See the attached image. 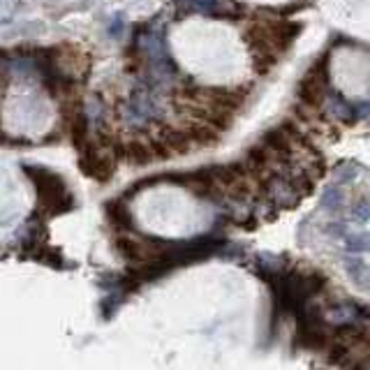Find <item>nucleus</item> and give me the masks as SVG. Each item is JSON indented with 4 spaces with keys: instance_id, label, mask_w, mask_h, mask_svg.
I'll list each match as a JSON object with an SVG mask.
<instances>
[{
    "instance_id": "f257e3e1",
    "label": "nucleus",
    "mask_w": 370,
    "mask_h": 370,
    "mask_svg": "<svg viewBox=\"0 0 370 370\" xmlns=\"http://www.w3.org/2000/svg\"><path fill=\"white\" fill-rule=\"evenodd\" d=\"M21 169H24V174L35 185L40 215H47V217L63 215V213H70L77 206L75 194L68 190V183L63 180L61 174L47 169L42 164H21Z\"/></svg>"
},
{
    "instance_id": "7ed1b4c3",
    "label": "nucleus",
    "mask_w": 370,
    "mask_h": 370,
    "mask_svg": "<svg viewBox=\"0 0 370 370\" xmlns=\"http://www.w3.org/2000/svg\"><path fill=\"white\" fill-rule=\"evenodd\" d=\"M79 169L84 171V176H88L98 183H107L116 171V160L111 153H100L95 144H88L86 148L79 151Z\"/></svg>"
},
{
    "instance_id": "f03ea898",
    "label": "nucleus",
    "mask_w": 370,
    "mask_h": 370,
    "mask_svg": "<svg viewBox=\"0 0 370 370\" xmlns=\"http://www.w3.org/2000/svg\"><path fill=\"white\" fill-rule=\"evenodd\" d=\"M329 52L319 54L310 68L306 70V75L301 77L299 86H296V98H299L301 107L308 109H319V105L324 102V93L326 84H329Z\"/></svg>"
},
{
    "instance_id": "39448f33",
    "label": "nucleus",
    "mask_w": 370,
    "mask_h": 370,
    "mask_svg": "<svg viewBox=\"0 0 370 370\" xmlns=\"http://www.w3.org/2000/svg\"><path fill=\"white\" fill-rule=\"evenodd\" d=\"M368 241H370V238H368Z\"/></svg>"
},
{
    "instance_id": "20e7f679",
    "label": "nucleus",
    "mask_w": 370,
    "mask_h": 370,
    "mask_svg": "<svg viewBox=\"0 0 370 370\" xmlns=\"http://www.w3.org/2000/svg\"><path fill=\"white\" fill-rule=\"evenodd\" d=\"M105 215L107 222L111 224L114 231L118 234H125V231H134V220H132V211L125 204V194L121 199H109L105 201Z\"/></svg>"
}]
</instances>
